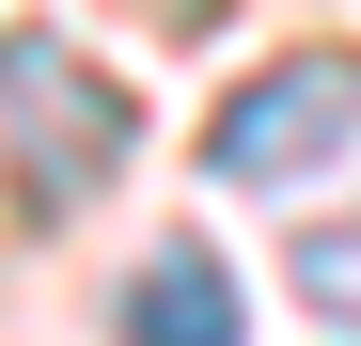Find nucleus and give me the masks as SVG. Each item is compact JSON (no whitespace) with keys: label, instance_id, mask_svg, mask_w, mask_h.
Masks as SVG:
<instances>
[{"label":"nucleus","instance_id":"1","mask_svg":"<svg viewBox=\"0 0 361 346\" xmlns=\"http://www.w3.org/2000/svg\"><path fill=\"white\" fill-rule=\"evenodd\" d=\"M0 126H32V157H16V220H63L94 173L142 142V110L110 95V79H79L47 32H16V47H0Z\"/></svg>","mask_w":361,"mask_h":346},{"label":"nucleus","instance_id":"2","mask_svg":"<svg viewBox=\"0 0 361 346\" xmlns=\"http://www.w3.org/2000/svg\"><path fill=\"white\" fill-rule=\"evenodd\" d=\"M345 126H361V64L298 47V64H267L252 95H220V126H204V173H235V189H298V173H314Z\"/></svg>","mask_w":361,"mask_h":346},{"label":"nucleus","instance_id":"3","mask_svg":"<svg viewBox=\"0 0 361 346\" xmlns=\"http://www.w3.org/2000/svg\"><path fill=\"white\" fill-rule=\"evenodd\" d=\"M126 330H157V346H220V330H235V283H220V252H189V237H173V252L126 283Z\"/></svg>","mask_w":361,"mask_h":346}]
</instances>
